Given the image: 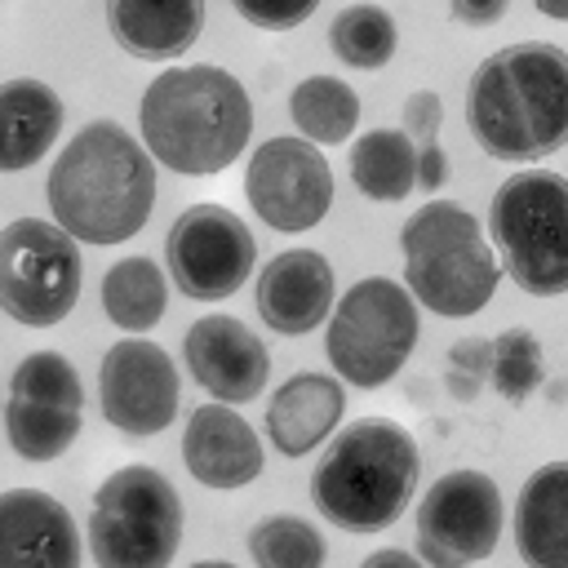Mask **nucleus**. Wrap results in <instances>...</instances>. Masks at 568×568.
Instances as JSON below:
<instances>
[{
  "label": "nucleus",
  "mask_w": 568,
  "mask_h": 568,
  "mask_svg": "<svg viewBox=\"0 0 568 568\" xmlns=\"http://www.w3.org/2000/svg\"><path fill=\"white\" fill-rule=\"evenodd\" d=\"M155 155L115 120H93L58 151L44 195L80 244H124L155 209Z\"/></svg>",
  "instance_id": "f257e3e1"
},
{
  "label": "nucleus",
  "mask_w": 568,
  "mask_h": 568,
  "mask_svg": "<svg viewBox=\"0 0 568 568\" xmlns=\"http://www.w3.org/2000/svg\"><path fill=\"white\" fill-rule=\"evenodd\" d=\"M466 124L484 155L532 164L568 146V53L524 40L488 53L466 89Z\"/></svg>",
  "instance_id": "f03ea898"
},
{
  "label": "nucleus",
  "mask_w": 568,
  "mask_h": 568,
  "mask_svg": "<svg viewBox=\"0 0 568 568\" xmlns=\"http://www.w3.org/2000/svg\"><path fill=\"white\" fill-rule=\"evenodd\" d=\"M138 124L146 151L186 178H209L231 169L253 138L248 89L213 62L160 71L138 102Z\"/></svg>",
  "instance_id": "7ed1b4c3"
},
{
  "label": "nucleus",
  "mask_w": 568,
  "mask_h": 568,
  "mask_svg": "<svg viewBox=\"0 0 568 568\" xmlns=\"http://www.w3.org/2000/svg\"><path fill=\"white\" fill-rule=\"evenodd\" d=\"M417 475L422 453L399 422L355 417L311 470V506L346 532H382L408 510Z\"/></svg>",
  "instance_id": "20e7f679"
},
{
  "label": "nucleus",
  "mask_w": 568,
  "mask_h": 568,
  "mask_svg": "<svg viewBox=\"0 0 568 568\" xmlns=\"http://www.w3.org/2000/svg\"><path fill=\"white\" fill-rule=\"evenodd\" d=\"M399 253L404 284L426 311L444 320L479 315L506 271L484 244L479 217L457 200H426L422 209H413L399 226Z\"/></svg>",
  "instance_id": "39448f33"
},
{
  "label": "nucleus",
  "mask_w": 568,
  "mask_h": 568,
  "mask_svg": "<svg viewBox=\"0 0 568 568\" xmlns=\"http://www.w3.org/2000/svg\"><path fill=\"white\" fill-rule=\"evenodd\" d=\"M488 235L506 275L528 297L568 293V178L555 169L510 173L488 204Z\"/></svg>",
  "instance_id": "423d86ee"
},
{
  "label": "nucleus",
  "mask_w": 568,
  "mask_h": 568,
  "mask_svg": "<svg viewBox=\"0 0 568 568\" xmlns=\"http://www.w3.org/2000/svg\"><path fill=\"white\" fill-rule=\"evenodd\" d=\"M417 306L422 302L413 297V288L390 275L355 280L337 297L324 328V351L333 373L359 390L386 386L417 346V328H422Z\"/></svg>",
  "instance_id": "0eeeda50"
},
{
  "label": "nucleus",
  "mask_w": 568,
  "mask_h": 568,
  "mask_svg": "<svg viewBox=\"0 0 568 568\" xmlns=\"http://www.w3.org/2000/svg\"><path fill=\"white\" fill-rule=\"evenodd\" d=\"M182 546V497L155 466L111 470L89 506V555L102 568H160Z\"/></svg>",
  "instance_id": "6e6552de"
},
{
  "label": "nucleus",
  "mask_w": 568,
  "mask_h": 568,
  "mask_svg": "<svg viewBox=\"0 0 568 568\" xmlns=\"http://www.w3.org/2000/svg\"><path fill=\"white\" fill-rule=\"evenodd\" d=\"M84 284L80 240L53 217H13L0 231V306L13 324L53 328L71 315Z\"/></svg>",
  "instance_id": "1a4fd4ad"
},
{
  "label": "nucleus",
  "mask_w": 568,
  "mask_h": 568,
  "mask_svg": "<svg viewBox=\"0 0 568 568\" xmlns=\"http://www.w3.org/2000/svg\"><path fill=\"white\" fill-rule=\"evenodd\" d=\"M84 426V382L62 351L18 359L4 399V439L27 462L62 457Z\"/></svg>",
  "instance_id": "9d476101"
},
{
  "label": "nucleus",
  "mask_w": 568,
  "mask_h": 568,
  "mask_svg": "<svg viewBox=\"0 0 568 568\" xmlns=\"http://www.w3.org/2000/svg\"><path fill=\"white\" fill-rule=\"evenodd\" d=\"M164 262L182 297L222 302L248 284V271L257 262V240L248 222L235 217L226 204L200 200L173 217L164 235Z\"/></svg>",
  "instance_id": "9b49d317"
},
{
  "label": "nucleus",
  "mask_w": 568,
  "mask_h": 568,
  "mask_svg": "<svg viewBox=\"0 0 568 568\" xmlns=\"http://www.w3.org/2000/svg\"><path fill=\"white\" fill-rule=\"evenodd\" d=\"M501 537V488L484 470H448L417 501V555L435 568L484 564Z\"/></svg>",
  "instance_id": "f8f14e48"
},
{
  "label": "nucleus",
  "mask_w": 568,
  "mask_h": 568,
  "mask_svg": "<svg viewBox=\"0 0 568 568\" xmlns=\"http://www.w3.org/2000/svg\"><path fill=\"white\" fill-rule=\"evenodd\" d=\"M244 195L271 231H311L333 209V164L311 138H266L248 155Z\"/></svg>",
  "instance_id": "ddd939ff"
},
{
  "label": "nucleus",
  "mask_w": 568,
  "mask_h": 568,
  "mask_svg": "<svg viewBox=\"0 0 568 568\" xmlns=\"http://www.w3.org/2000/svg\"><path fill=\"white\" fill-rule=\"evenodd\" d=\"M182 399L178 364L146 333L120 337L98 364V404L120 435H160L173 426Z\"/></svg>",
  "instance_id": "4468645a"
},
{
  "label": "nucleus",
  "mask_w": 568,
  "mask_h": 568,
  "mask_svg": "<svg viewBox=\"0 0 568 568\" xmlns=\"http://www.w3.org/2000/svg\"><path fill=\"white\" fill-rule=\"evenodd\" d=\"M182 359L191 368V377L213 395V399H226V404H248L266 390V377H271V351L266 342L240 324L235 315H200L186 337H182Z\"/></svg>",
  "instance_id": "2eb2a0df"
},
{
  "label": "nucleus",
  "mask_w": 568,
  "mask_h": 568,
  "mask_svg": "<svg viewBox=\"0 0 568 568\" xmlns=\"http://www.w3.org/2000/svg\"><path fill=\"white\" fill-rule=\"evenodd\" d=\"M337 280L320 248H284L257 275V315L284 337H306L328 324Z\"/></svg>",
  "instance_id": "dca6fc26"
},
{
  "label": "nucleus",
  "mask_w": 568,
  "mask_h": 568,
  "mask_svg": "<svg viewBox=\"0 0 568 568\" xmlns=\"http://www.w3.org/2000/svg\"><path fill=\"white\" fill-rule=\"evenodd\" d=\"M84 559L71 510L40 488L0 493V564L4 568H75Z\"/></svg>",
  "instance_id": "f3484780"
},
{
  "label": "nucleus",
  "mask_w": 568,
  "mask_h": 568,
  "mask_svg": "<svg viewBox=\"0 0 568 568\" xmlns=\"http://www.w3.org/2000/svg\"><path fill=\"white\" fill-rule=\"evenodd\" d=\"M182 462H186L195 484L231 493V488H244L262 475L266 453H262L257 430L235 413V404L209 399L186 417Z\"/></svg>",
  "instance_id": "a211bd4d"
},
{
  "label": "nucleus",
  "mask_w": 568,
  "mask_h": 568,
  "mask_svg": "<svg viewBox=\"0 0 568 568\" xmlns=\"http://www.w3.org/2000/svg\"><path fill=\"white\" fill-rule=\"evenodd\" d=\"M346 413L342 377L328 373H293L271 399H266V439L284 457H306L337 430Z\"/></svg>",
  "instance_id": "6ab92c4d"
},
{
  "label": "nucleus",
  "mask_w": 568,
  "mask_h": 568,
  "mask_svg": "<svg viewBox=\"0 0 568 568\" xmlns=\"http://www.w3.org/2000/svg\"><path fill=\"white\" fill-rule=\"evenodd\" d=\"M106 27L129 58L173 62L204 31V0H106Z\"/></svg>",
  "instance_id": "aec40b11"
},
{
  "label": "nucleus",
  "mask_w": 568,
  "mask_h": 568,
  "mask_svg": "<svg viewBox=\"0 0 568 568\" xmlns=\"http://www.w3.org/2000/svg\"><path fill=\"white\" fill-rule=\"evenodd\" d=\"M515 546L524 564L568 568V462L537 466L515 497Z\"/></svg>",
  "instance_id": "412c9836"
},
{
  "label": "nucleus",
  "mask_w": 568,
  "mask_h": 568,
  "mask_svg": "<svg viewBox=\"0 0 568 568\" xmlns=\"http://www.w3.org/2000/svg\"><path fill=\"white\" fill-rule=\"evenodd\" d=\"M62 133V98L36 75H9L0 84V169L22 173L49 155Z\"/></svg>",
  "instance_id": "4be33fe9"
},
{
  "label": "nucleus",
  "mask_w": 568,
  "mask_h": 568,
  "mask_svg": "<svg viewBox=\"0 0 568 568\" xmlns=\"http://www.w3.org/2000/svg\"><path fill=\"white\" fill-rule=\"evenodd\" d=\"M351 182L377 204H399L417 191V138L399 129H368L351 146Z\"/></svg>",
  "instance_id": "5701e85b"
},
{
  "label": "nucleus",
  "mask_w": 568,
  "mask_h": 568,
  "mask_svg": "<svg viewBox=\"0 0 568 568\" xmlns=\"http://www.w3.org/2000/svg\"><path fill=\"white\" fill-rule=\"evenodd\" d=\"M169 306V280L151 257H120L102 275V311L124 333H151Z\"/></svg>",
  "instance_id": "b1692460"
},
{
  "label": "nucleus",
  "mask_w": 568,
  "mask_h": 568,
  "mask_svg": "<svg viewBox=\"0 0 568 568\" xmlns=\"http://www.w3.org/2000/svg\"><path fill=\"white\" fill-rule=\"evenodd\" d=\"M288 115H293V124H297L302 138H311L320 146H342V142L355 138L359 98L337 75H306L288 93Z\"/></svg>",
  "instance_id": "393cba45"
},
{
  "label": "nucleus",
  "mask_w": 568,
  "mask_h": 568,
  "mask_svg": "<svg viewBox=\"0 0 568 568\" xmlns=\"http://www.w3.org/2000/svg\"><path fill=\"white\" fill-rule=\"evenodd\" d=\"M399 31L395 18L382 4H346L333 22H328V49L337 62L355 67V71H382L395 58Z\"/></svg>",
  "instance_id": "a878e982"
},
{
  "label": "nucleus",
  "mask_w": 568,
  "mask_h": 568,
  "mask_svg": "<svg viewBox=\"0 0 568 568\" xmlns=\"http://www.w3.org/2000/svg\"><path fill=\"white\" fill-rule=\"evenodd\" d=\"M248 559L262 568H315L328 559L320 528L302 515H266L248 528Z\"/></svg>",
  "instance_id": "bb28decb"
},
{
  "label": "nucleus",
  "mask_w": 568,
  "mask_h": 568,
  "mask_svg": "<svg viewBox=\"0 0 568 568\" xmlns=\"http://www.w3.org/2000/svg\"><path fill=\"white\" fill-rule=\"evenodd\" d=\"M546 382V364H541V342L528 328H506L493 342V364H488V386L506 399V404H524L537 386Z\"/></svg>",
  "instance_id": "cd10ccee"
},
{
  "label": "nucleus",
  "mask_w": 568,
  "mask_h": 568,
  "mask_svg": "<svg viewBox=\"0 0 568 568\" xmlns=\"http://www.w3.org/2000/svg\"><path fill=\"white\" fill-rule=\"evenodd\" d=\"M488 364H493V342L484 337H462L448 346V390L457 399H475L479 386L488 382Z\"/></svg>",
  "instance_id": "c85d7f7f"
},
{
  "label": "nucleus",
  "mask_w": 568,
  "mask_h": 568,
  "mask_svg": "<svg viewBox=\"0 0 568 568\" xmlns=\"http://www.w3.org/2000/svg\"><path fill=\"white\" fill-rule=\"evenodd\" d=\"M231 9L248 22V27H262V31H293L302 27L320 0H231Z\"/></svg>",
  "instance_id": "c756f323"
},
{
  "label": "nucleus",
  "mask_w": 568,
  "mask_h": 568,
  "mask_svg": "<svg viewBox=\"0 0 568 568\" xmlns=\"http://www.w3.org/2000/svg\"><path fill=\"white\" fill-rule=\"evenodd\" d=\"M399 115H404V129H408L417 142H430V138H439V124H444V98H439L435 89H413V93L404 98Z\"/></svg>",
  "instance_id": "7c9ffc66"
},
{
  "label": "nucleus",
  "mask_w": 568,
  "mask_h": 568,
  "mask_svg": "<svg viewBox=\"0 0 568 568\" xmlns=\"http://www.w3.org/2000/svg\"><path fill=\"white\" fill-rule=\"evenodd\" d=\"M444 182H448V155L439 138L417 142V191H439Z\"/></svg>",
  "instance_id": "2f4dec72"
},
{
  "label": "nucleus",
  "mask_w": 568,
  "mask_h": 568,
  "mask_svg": "<svg viewBox=\"0 0 568 568\" xmlns=\"http://www.w3.org/2000/svg\"><path fill=\"white\" fill-rule=\"evenodd\" d=\"M506 4L510 0H448V13L462 27H493V22L506 18Z\"/></svg>",
  "instance_id": "473e14b6"
},
{
  "label": "nucleus",
  "mask_w": 568,
  "mask_h": 568,
  "mask_svg": "<svg viewBox=\"0 0 568 568\" xmlns=\"http://www.w3.org/2000/svg\"><path fill=\"white\" fill-rule=\"evenodd\" d=\"M364 564H373V568H386V564L413 568V564H422V555H417V550H399V546H386V550H373Z\"/></svg>",
  "instance_id": "72a5a7b5"
},
{
  "label": "nucleus",
  "mask_w": 568,
  "mask_h": 568,
  "mask_svg": "<svg viewBox=\"0 0 568 568\" xmlns=\"http://www.w3.org/2000/svg\"><path fill=\"white\" fill-rule=\"evenodd\" d=\"M546 18H555V22H568V0H532Z\"/></svg>",
  "instance_id": "f704fd0d"
}]
</instances>
